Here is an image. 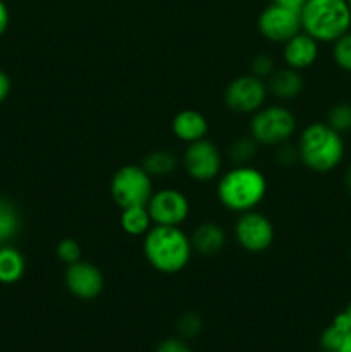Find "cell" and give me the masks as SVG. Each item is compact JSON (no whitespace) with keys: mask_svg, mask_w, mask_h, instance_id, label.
Listing matches in <instances>:
<instances>
[{"mask_svg":"<svg viewBox=\"0 0 351 352\" xmlns=\"http://www.w3.org/2000/svg\"><path fill=\"white\" fill-rule=\"evenodd\" d=\"M143 254L160 274H179L191 261V237L181 227L153 226L143 236Z\"/></svg>","mask_w":351,"mask_h":352,"instance_id":"cell-1","label":"cell"},{"mask_svg":"<svg viewBox=\"0 0 351 352\" xmlns=\"http://www.w3.org/2000/svg\"><path fill=\"white\" fill-rule=\"evenodd\" d=\"M267 195V179L253 165H233L217 182V198L226 210L244 213L257 210Z\"/></svg>","mask_w":351,"mask_h":352,"instance_id":"cell-2","label":"cell"},{"mask_svg":"<svg viewBox=\"0 0 351 352\" xmlns=\"http://www.w3.org/2000/svg\"><path fill=\"white\" fill-rule=\"evenodd\" d=\"M299 162L317 174H327L339 167L344 158L343 134L334 131L327 122L308 124L298 140Z\"/></svg>","mask_w":351,"mask_h":352,"instance_id":"cell-3","label":"cell"},{"mask_svg":"<svg viewBox=\"0 0 351 352\" xmlns=\"http://www.w3.org/2000/svg\"><path fill=\"white\" fill-rule=\"evenodd\" d=\"M299 17L301 31L319 43H334L351 30V9L346 0H306Z\"/></svg>","mask_w":351,"mask_h":352,"instance_id":"cell-4","label":"cell"},{"mask_svg":"<svg viewBox=\"0 0 351 352\" xmlns=\"http://www.w3.org/2000/svg\"><path fill=\"white\" fill-rule=\"evenodd\" d=\"M296 133V117L282 105H267L251 116L250 136L260 146H281Z\"/></svg>","mask_w":351,"mask_h":352,"instance_id":"cell-5","label":"cell"},{"mask_svg":"<svg viewBox=\"0 0 351 352\" xmlns=\"http://www.w3.org/2000/svg\"><path fill=\"white\" fill-rule=\"evenodd\" d=\"M151 195H153V179L141 165H123L112 175L110 196L120 210L129 206H147Z\"/></svg>","mask_w":351,"mask_h":352,"instance_id":"cell-6","label":"cell"},{"mask_svg":"<svg viewBox=\"0 0 351 352\" xmlns=\"http://www.w3.org/2000/svg\"><path fill=\"white\" fill-rule=\"evenodd\" d=\"M275 229L272 220L264 213L251 210L240 213L234 223V239L248 253H264L272 246Z\"/></svg>","mask_w":351,"mask_h":352,"instance_id":"cell-7","label":"cell"},{"mask_svg":"<svg viewBox=\"0 0 351 352\" xmlns=\"http://www.w3.org/2000/svg\"><path fill=\"white\" fill-rule=\"evenodd\" d=\"M222 162V153L217 144L205 138L186 144L181 164L189 179L196 182H210L220 175Z\"/></svg>","mask_w":351,"mask_h":352,"instance_id":"cell-8","label":"cell"},{"mask_svg":"<svg viewBox=\"0 0 351 352\" xmlns=\"http://www.w3.org/2000/svg\"><path fill=\"white\" fill-rule=\"evenodd\" d=\"M267 82L255 78L253 74L237 76L227 85L224 91V102L227 109L236 113H250L253 116L257 110L267 102Z\"/></svg>","mask_w":351,"mask_h":352,"instance_id":"cell-9","label":"cell"},{"mask_svg":"<svg viewBox=\"0 0 351 352\" xmlns=\"http://www.w3.org/2000/svg\"><path fill=\"white\" fill-rule=\"evenodd\" d=\"M147 208L153 226L167 227H181L191 212L188 196L176 188H162L153 191Z\"/></svg>","mask_w":351,"mask_h":352,"instance_id":"cell-10","label":"cell"},{"mask_svg":"<svg viewBox=\"0 0 351 352\" xmlns=\"http://www.w3.org/2000/svg\"><path fill=\"white\" fill-rule=\"evenodd\" d=\"M258 31L267 41L284 45L289 38L301 31L299 10L272 2L258 16Z\"/></svg>","mask_w":351,"mask_h":352,"instance_id":"cell-11","label":"cell"},{"mask_svg":"<svg viewBox=\"0 0 351 352\" xmlns=\"http://www.w3.org/2000/svg\"><path fill=\"white\" fill-rule=\"evenodd\" d=\"M64 282L67 291L74 298L81 299V301L96 299L102 294L103 285H105V278H103L102 270L96 265L85 260H79L76 263L67 265Z\"/></svg>","mask_w":351,"mask_h":352,"instance_id":"cell-12","label":"cell"},{"mask_svg":"<svg viewBox=\"0 0 351 352\" xmlns=\"http://www.w3.org/2000/svg\"><path fill=\"white\" fill-rule=\"evenodd\" d=\"M320 54V43L313 40L305 31H299L292 38H289L282 45V58H284L286 67H291L295 71H305L310 69L317 62Z\"/></svg>","mask_w":351,"mask_h":352,"instance_id":"cell-13","label":"cell"},{"mask_svg":"<svg viewBox=\"0 0 351 352\" xmlns=\"http://www.w3.org/2000/svg\"><path fill=\"white\" fill-rule=\"evenodd\" d=\"M172 134L178 138L181 143L189 144L195 141L205 140L209 134V120L202 112L193 109L181 110L174 116L171 124Z\"/></svg>","mask_w":351,"mask_h":352,"instance_id":"cell-14","label":"cell"},{"mask_svg":"<svg viewBox=\"0 0 351 352\" xmlns=\"http://www.w3.org/2000/svg\"><path fill=\"white\" fill-rule=\"evenodd\" d=\"M189 237H191L193 251L203 256H215L224 250L227 241L226 230L215 222L200 223Z\"/></svg>","mask_w":351,"mask_h":352,"instance_id":"cell-15","label":"cell"},{"mask_svg":"<svg viewBox=\"0 0 351 352\" xmlns=\"http://www.w3.org/2000/svg\"><path fill=\"white\" fill-rule=\"evenodd\" d=\"M265 82H267V89L272 96L286 100V102L298 98L303 91V86H305L301 72L291 67L275 69Z\"/></svg>","mask_w":351,"mask_h":352,"instance_id":"cell-16","label":"cell"},{"mask_svg":"<svg viewBox=\"0 0 351 352\" xmlns=\"http://www.w3.org/2000/svg\"><path fill=\"white\" fill-rule=\"evenodd\" d=\"M322 352H351V323L346 311L339 313L320 336Z\"/></svg>","mask_w":351,"mask_h":352,"instance_id":"cell-17","label":"cell"},{"mask_svg":"<svg viewBox=\"0 0 351 352\" xmlns=\"http://www.w3.org/2000/svg\"><path fill=\"white\" fill-rule=\"evenodd\" d=\"M26 272V260L14 246H0V284L12 285L23 278Z\"/></svg>","mask_w":351,"mask_h":352,"instance_id":"cell-18","label":"cell"},{"mask_svg":"<svg viewBox=\"0 0 351 352\" xmlns=\"http://www.w3.org/2000/svg\"><path fill=\"white\" fill-rule=\"evenodd\" d=\"M178 165V157L169 150L150 151L148 155H145L143 162H141V167L148 172V175H150L151 179L169 177L171 174H174Z\"/></svg>","mask_w":351,"mask_h":352,"instance_id":"cell-19","label":"cell"},{"mask_svg":"<svg viewBox=\"0 0 351 352\" xmlns=\"http://www.w3.org/2000/svg\"><path fill=\"white\" fill-rule=\"evenodd\" d=\"M120 227L127 236L143 237L153 227V222H151L147 206H129V208H123Z\"/></svg>","mask_w":351,"mask_h":352,"instance_id":"cell-20","label":"cell"},{"mask_svg":"<svg viewBox=\"0 0 351 352\" xmlns=\"http://www.w3.org/2000/svg\"><path fill=\"white\" fill-rule=\"evenodd\" d=\"M21 229L19 212L9 199L0 198V244H7Z\"/></svg>","mask_w":351,"mask_h":352,"instance_id":"cell-21","label":"cell"},{"mask_svg":"<svg viewBox=\"0 0 351 352\" xmlns=\"http://www.w3.org/2000/svg\"><path fill=\"white\" fill-rule=\"evenodd\" d=\"M258 146L260 144L251 136L236 138L227 148V157L233 165H251L258 155Z\"/></svg>","mask_w":351,"mask_h":352,"instance_id":"cell-22","label":"cell"},{"mask_svg":"<svg viewBox=\"0 0 351 352\" xmlns=\"http://www.w3.org/2000/svg\"><path fill=\"white\" fill-rule=\"evenodd\" d=\"M326 122L339 134L351 131V103L341 102L330 107V110L327 112Z\"/></svg>","mask_w":351,"mask_h":352,"instance_id":"cell-23","label":"cell"},{"mask_svg":"<svg viewBox=\"0 0 351 352\" xmlns=\"http://www.w3.org/2000/svg\"><path fill=\"white\" fill-rule=\"evenodd\" d=\"M332 58L341 71L351 74V30L332 43Z\"/></svg>","mask_w":351,"mask_h":352,"instance_id":"cell-24","label":"cell"},{"mask_svg":"<svg viewBox=\"0 0 351 352\" xmlns=\"http://www.w3.org/2000/svg\"><path fill=\"white\" fill-rule=\"evenodd\" d=\"M83 250L79 246V243L76 239H71V237H65V239L58 241L57 244V256L62 263L72 265L76 261L81 260Z\"/></svg>","mask_w":351,"mask_h":352,"instance_id":"cell-25","label":"cell"},{"mask_svg":"<svg viewBox=\"0 0 351 352\" xmlns=\"http://www.w3.org/2000/svg\"><path fill=\"white\" fill-rule=\"evenodd\" d=\"M250 69H251V74H253L255 78L262 79V81H267V79L272 76V72H274L277 67H275V62L270 55L260 54L257 55V57H253Z\"/></svg>","mask_w":351,"mask_h":352,"instance_id":"cell-26","label":"cell"},{"mask_svg":"<svg viewBox=\"0 0 351 352\" xmlns=\"http://www.w3.org/2000/svg\"><path fill=\"white\" fill-rule=\"evenodd\" d=\"M202 318L198 315H195V313H186L184 316H181V320L178 323L179 333L182 337H186V339H191V337L198 336L202 332Z\"/></svg>","mask_w":351,"mask_h":352,"instance_id":"cell-27","label":"cell"},{"mask_svg":"<svg viewBox=\"0 0 351 352\" xmlns=\"http://www.w3.org/2000/svg\"><path fill=\"white\" fill-rule=\"evenodd\" d=\"M275 158H277L279 164L284 165V167H291L295 162H299L298 150H296V146H291V144H288V143L277 146V153H275Z\"/></svg>","mask_w":351,"mask_h":352,"instance_id":"cell-28","label":"cell"},{"mask_svg":"<svg viewBox=\"0 0 351 352\" xmlns=\"http://www.w3.org/2000/svg\"><path fill=\"white\" fill-rule=\"evenodd\" d=\"M155 352H191L188 344L181 339H167L162 344H158Z\"/></svg>","mask_w":351,"mask_h":352,"instance_id":"cell-29","label":"cell"},{"mask_svg":"<svg viewBox=\"0 0 351 352\" xmlns=\"http://www.w3.org/2000/svg\"><path fill=\"white\" fill-rule=\"evenodd\" d=\"M9 21H10L9 9H7L6 2L0 0V36H2V34L7 31V28H9Z\"/></svg>","mask_w":351,"mask_h":352,"instance_id":"cell-30","label":"cell"},{"mask_svg":"<svg viewBox=\"0 0 351 352\" xmlns=\"http://www.w3.org/2000/svg\"><path fill=\"white\" fill-rule=\"evenodd\" d=\"M10 93V78L3 71H0V103L9 96Z\"/></svg>","mask_w":351,"mask_h":352,"instance_id":"cell-31","label":"cell"},{"mask_svg":"<svg viewBox=\"0 0 351 352\" xmlns=\"http://www.w3.org/2000/svg\"><path fill=\"white\" fill-rule=\"evenodd\" d=\"M274 3H279V6H284V7H289V9H295V10H299L303 6H305L306 0H272Z\"/></svg>","mask_w":351,"mask_h":352,"instance_id":"cell-32","label":"cell"},{"mask_svg":"<svg viewBox=\"0 0 351 352\" xmlns=\"http://www.w3.org/2000/svg\"><path fill=\"white\" fill-rule=\"evenodd\" d=\"M346 188H348V191L351 192V165L346 172Z\"/></svg>","mask_w":351,"mask_h":352,"instance_id":"cell-33","label":"cell"},{"mask_svg":"<svg viewBox=\"0 0 351 352\" xmlns=\"http://www.w3.org/2000/svg\"><path fill=\"white\" fill-rule=\"evenodd\" d=\"M346 315H348V318H350V323H351V302H350V306H348V309H346Z\"/></svg>","mask_w":351,"mask_h":352,"instance_id":"cell-34","label":"cell"},{"mask_svg":"<svg viewBox=\"0 0 351 352\" xmlns=\"http://www.w3.org/2000/svg\"><path fill=\"white\" fill-rule=\"evenodd\" d=\"M346 2H348V6H350V9H351V0H346Z\"/></svg>","mask_w":351,"mask_h":352,"instance_id":"cell-35","label":"cell"},{"mask_svg":"<svg viewBox=\"0 0 351 352\" xmlns=\"http://www.w3.org/2000/svg\"><path fill=\"white\" fill-rule=\"evenodd\" d=\"M350 256H351V251H350Z\"/></svg>","mask_w":351,"mask_h":352,"instance_id":"cell-36","label":"cell"}]
</instances>
